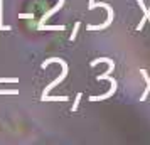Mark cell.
I'll use <instances>...</instances> for the list:
<instances>
[{
    "label": "cell",
    "instance_id": "obj_1",
    "mask_svg": "<svg viewBox=\"0 0 150 145\" xmlns=\"http://www.w3.org/2000/svg\"><path fill=\"white\" fill-rule=\"evenodd\" d=\"M51 62H59V64H61V66H62V74H61L59 78H56V79H54V81H52L51 84H47V88L44 90V93H42V96H41V98L47 96V95H49V91L52 90V88H56V86H57V84L61 83L62 79H64V78L68 76V64H66V61H62V59H57V57H52V59H47V61H44V62H42V68H47V66L51 64Z\"/></svg>",
    "mask_w": 150,
    "mask_h": 145
},
{
    "label": "cell",
    "instance_id": "obj_2",
    "mask_svg": "<svg viewBox=\"0 0 150 145\" xmlns=\"http://www.w3.org/2000/svg\"><path fill=\"white\" fill-rule=\"evenodd\" d=\"M137 4H138V5H140V8H142L143 12H145V17H143L142 21H140V24L137 25V30H140V29L145 25V22L150 21V7H149V8H145V5H143V0H137Z\"/></svg>",
    "mask_w": 150,
    "mask_h": 145
},
{
    "label": "cell",
    "instance_id": "obj_3",
    "mask_svg": "<svg viewBox=\"0 0 150 145\" xmlns=\"http://www.w3.org/2000/svg\"><path fill=\"white\" fill-rule=\"evenodd\" d=\"M62 4H64V0H59L56 7H52L51 10H49V12H46V14H44V17H42V21H41V24H39V25H42V24H44V22L47 21V19H49V17H51L52 14H56V12H57V10H59V8L62 7Z\"/></svg>",
    "mask_w": 150,
    "mask_h": 145
},
{
    "label": "cell",
    "instance_id": "obj_4",
    "mask_svg": "<svg viewBox=\"0 0 150 145\" xmlns=\"http://www.w3.org/2000/svg\"><path fill=\"white\" fill-rule=\"evenodd\" d=\"M2 19H4V0H0V30H12L10 25H4L2 24Z\"/></svg>",
    "mask_w": 150,
    "mask_h": 145
},
{
    "label": "cell",
    "instance_id": "obj_5",
    "mask_svg": "<svg viewBox=\"0 0 150 145\" xmlns=\"http://www.w3.org/2000/svg\"><path fill=\"white\" fill-rule=\"evenodd\" d=\"M142 76H143V79H145V81H147V83H149V86H147V90L143 91V95H142V98H140V100H145V98H147V95H149L150 93V78H149V74H147V73H145V71H142Z\"/></svg>",
    "mask_w": 150,
    "mask_h": 145
},
{
    "label": "cell",
    "instance_id": "obj_6",
    "mask_svg": "<svg viewBox=\"0 0 150 145\" xmlns=\"http://www.w3.org/2000/svg\"><path fill=\"white\" fill-rule=\"evenodd\" d=\"M41 30H64V25H56V27H49V25H39Z\"/></svg>",
    "mask_w": 150,
    "mask_h": 145
},
{
    "label": "cell",
    "instance_id": "obj_7",
    "mask_svg": "<svg viewBox=\"0 0 150 145\" xmlns=\"http://www.w3.org/2000/svg\"><path fill=\"white\" fill-rule=\"evenodd\" d=\"M0 83H19V78H0Z\"/></svg>",
    "mask_w": 150,
    "mask_h": 145
},
{
    "label": "cell",
    "instance_id": "obj_8",
    "mask_svg": "<svg viewBox=\"0 0 150 145\" xmlns=\"http://www.w3.org/2000/svg\"><path fill=\"white\" fill-rule=\"evenodd\" d=\"M0 95H19L17 90H0Z\"/></svg>",
    "mask_w": 150,
    "mask_h": 145
},
{
    "label": "cell",
    "instance_id": "obj_9",
    "mask_svg": "<svg viewBox=\"0 0 150 145\" xmlns=\"http://www.w3.org/2000/svg\"><path fill=\"white\" fill-rule=\"evenodd\" d=\"M79 101H81V93L76 96V101H74V105H73V111H76L78 110V105H79Z\"/></svg>",
    "mask_w": 150,
    "mask_h": 145
},
{
    "label": "cell",
    "instance_id": "obj_10",
    "mask_svg": "<svg viewBox=\"0 0 150 145\" xmlns=\"http://www.w3.org/2000/svg\"><path fill=\"white\" fill-rule=\"evenodd\" d=\"M78 29H79V22H76L74 30H73V34H71V41H74V37H76V32H78Z\"/></svg>",
    "mask_w": 150,
    "mask_h": 145
}]
</instances>
